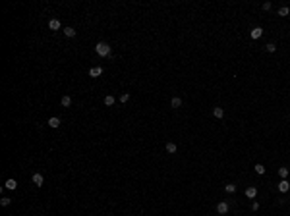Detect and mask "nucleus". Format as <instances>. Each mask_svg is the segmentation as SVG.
Here are the masks:
<instances>
[{"mask_svg":"<svg viewBox=\"0 0 290 216\" xmlns=\"http://www.w3.org/2000/svg\"><path fill=\"white\" fill-rule=\"evenodd\" d=\"M4 187H6V189H12V191H14V189L18 187V181H16V179H12V178H10V179H6Z\"/></svg>","mask_w":290,"mask_h":216,"instance_id":"8","label":"nucleus"},{"mask_svg":"<svg viewBox=\"0 0 290 216\" xmlns=\"http://www.w3.org/2000/svg\"><path fill=\"white\" fill-rule=\"evenodd\" d=\"M10 203H12V201H10L8 197H2V199H0V205H2V207H8Z\"/></svg>","mask_w":290,"mask_h":216,"instance_id":"23","label":"nucleus"},{"mask_svg":"<svg viewBox=\"0 0 290 216\" xmlns=\"http://www.w3.org/2000/svg\"><path fill=\"white\" fill-rule=\"evenodd\" d=\"M43 181H45L43 174H33V183L37 185V187H43Z\"/></svg>","mask_w":290,"mask_h":216,"instance_id":"5","label":"nucleus"},{"mask_svg":"<svg viewBox=\"0 0 290 216\" xmlns=\"http://www.w3.org/2000/svg\"><path fill=\"white\" fill-rule=\"evenodd\" d=\"M130 101V95L128 93H122V95H120V102H128Z\"/></svg>","mask_w":290,"mask_h":216,"instance_id":"22","label":"nucleus"},{"mask_svg":"<svg viewBox=\"0 0 290 216\" xmlns=\"http://www.w3.org/2000/svg\"><path fill=\"white\" fill-rule=\"evenodd\" d=\"M253 170L257 172L259 176H263V174H265V166H263V164H255V166H253Z\"/></svg>","mask_w":290,"mask_h":216,"instance_id":"17","label":"nucleus"},{"mask_svg":"<svg viewBox=\"0 0 290 216\" xmlns=\"http://www.w3.org/2000/svg\"><path fill=\"white\" fill-rule=\"evenodd\" d=\"M249 37H252V39H261L263 37V29L261 27H253L252 33H249Z\"/></svg>","mask_w":290,"mask_h":216,"instance_id":"3","label":"nucleus"},{"mask_svg":"<svg viewBox=\"0 0 290 216\" xmlns=\"http://www.w3.org/2000/svg\"><path fill=\"white\" fill-rule=\"evenodd\" d=\"M213 116H215V118H219V120H221L222 116H224V110H222L221 106H215V108H213Z\"/></svg>","mask_w":290,"mask_h":216,"instance_id":"9","label":"nucleus"},{"mask_svg":"<svg viewBox=\"0 0 290 216\" xmlns=\"http://www.w3.org/2000/svg\"><path fill=\"white\" fill-rule=\"evenodd\" d=\"M48 125L56 129V127H58V125H60V118H56V116H52V118L48 120Z\"/></svg>","mask_w":290,"mask_h":216,"instance_id":"11","label":"nucleus"},{"mask_svg":"<svg viewBox=\"0 0 290 216\" xmlns=\"http://www.w3.org/2000/svg\"><path fill=\"white\" fill-rule=\"evenodd\" d=\"M288 189H290V183H288V179H282L281 183H279V191H281V193H286Z\"/></svg>","mask_w":290,"mask_h":216,"instance_id":"7","label":"nucleus"},{"mask_svg":"<svg viewBox=\"0 0 290 216\" xmlns=\"http://www.w3.org/2000/svg\"><path fill=\"white\" fill-rule=\"evenodd\" d=\"M265 48H267V52H275L276 50V45H275V42H267Z\"/></svg>","mask_w":290,"mask_h":216,"instance_id":"21","label":"nucleus"},{"mask_svg":"<svg viewBox=\"0 0 290 216\" xmlns=\"http://www.w3.org/2000/svg\"><path fill=\"white\" fill-rule=\"evenodd\" d=\"M255 195H257V187H248V189H246V197L253 199Z\"/></svg>","mask_w":290,"mask_h":216,"instance_id":"10","label":"nucleus"},{"mask_svg":"<svg viewBox=\"0 0 290 216\" xmlns=\"http://www.w3.org/2000/svg\"><path fill=\"white\" fill-rule=\"evenodd\" d=\"M288 14H290V8H288V6H282V8H279V16H281V18H286Z\"/></svg>","mask_w":290,"mask_h":216,"instance_id":"12","label":"nucleus"},{"mask_svg":"<svg viewBox=\"0 0 290 216\" xmlns=\"http://www.w3.org/2000/svg\"><path fill=\"white\" fill-rule=\"evenodd\" d=\"M62 106H66V108H68V106H72V97H68V95H66V97H62Z\"/></svg>","mask_w":290,"mask_h":216,"instance_id":"18","label":"nucleus"},{"mask_svg":"<svg viewBox=\"0 0 290 216\" xmlns=\"http://www.w3.org/2000/svg\"><path fill=\"white\" fill-rule=\"evenodd\" d=\"M170 104H172V108H180V106H182V98H180V97H174Z\"/></svg>","mask_w":290,"mask_h":216,"instance_id":"16","label":"nucleus"},{"mask_svg":"<svg viewBox=\"0 0 290 216\" xmlns=\"http://www.w3.org/2000/svg\"><path fill=\"white\" fill-rule=\"evenodd\" d=\"M95 52L101 56V58H110V56H112L110 46L106 45V42H97V45H95Z\"/></svg>","mask_w":290,"mask_h":216,"instance_id":"1","label":"nucleus"},{"mask_svg":"<svg viewBox=\"0 0 290 216\" xmlns=\"http://www.w3.org/2000/svg\"><path fill=\"white\" fill-rule=\"evenodd\" d=\"M228 208H230V205H228L226 201H221L219 205H217V212H219V214H226Z\"/></svg>","mask_w":290,"mask_h":216,"instance_id":"2","label":"nucleus"},{"mask_svg":"<svg viewBox=\"0 0 290 216\" xmlns=\"http://www.w3.org/2000/svg\"><path fill=\"white\" fill-rule=\"evenodd\" d=\"M101 74H103V68H99V66H93V68H89V75H91V77H99Z\"/></svg>","mask_w":290,"mask_h":216,"instance_id":"4","label":"nucleus"},{"mask_svg":"<svg viewBox=\"0 0 290 216\" xmlns=\"http://www.w3.org/2000/svg\"><path fill=\"white\" fill-rule=\"evenodd\" d=\"M288 174H290V170H288V168H284V166H282V168H279V176H281L282 179H286V178H288Z\"/></svg>","mask_w":290,"mask_h":216,"instance_id":"13","label":"nucleus"},{"mask_svg":"<svg viewBox=\"0 0 290 216\" xmlns=\"http://www.w3.org/2000/svg\"><path fill=\"white\" fill-rule=\"evenodd\" d=\"M271 8H273V4H271V2H265V4H263V10H265V12H269Z\"/></svg>","mask_w":290,"mask_h":216,"instance_id":"24","label":"nucleus"},{"mask_svg":"<svg viewBox=\"0 0 290 216\" xmlns=\"http://www.w3.org/2000/svg\"><path fill=\"white\" fill-rule=\"evenodd\" d=\"M48 27H51L52 31H58V29L62 27V23H60V19H51V21H48Z\"/></svg>","mask_w":290,"mask_h":216,"instance_id":"6","label":"nucleus"},{"mask_svg":"<svg viewBox=\"0 0 290 216\" xmlns=\"http://www.w3.org/2000/svg\"><path fill=\"white\" fill-rule=\"evenodd\" d=\"M114 102H116V98L112 97V95H106V97H105V104H106V106H112Z\"/></svg>","mask_w":290,"mask_h":216,"instance_id":"15","label":"nucleus"},{"mask_svg":"<svg viewBox=\"0 0 290 216\" xmlns=\"http://www.w3.org/2000/svg\"><path fill=\"white\" fill-rule=\"evenodd\" d=\"M252 210H255V212L259 210V203H257V201H255V203H252Z\"/></svg>","mask_w":290,"mask_h":216,"instance_id":"25","label":"nucleus"},{"mask_svg":"<svg viewBox=\"0 0 290 216\" xmlns=\"http://www.w3.org/2000/svg\"><path fill=\"white\" fill-rule=\"evenodd\" d=\"M62 31H64V35H66V37H76V31H74V27H64Z\"/></svg>","mask_w":290,"mask_h":216,"instance_id":"14","label":"nucleus"},{"mask_svg":"<svg viewBox=\"0 0 290 216\" xmlns=\"http://www.w3.org/2000/svg\"><path fill=\"white\" fill-rule=\"evenodd\" d=\"M166 152H170V154H174V152H176V145H174V143H166Z\"/></svg>","mask_w":290,"mask_h":216,"instance_id":"19","label":"nucleus"},{"mask_svg":"<svg viewBox=\"0 0 290 216\" xmlns=\"http://www.w3.org/2000/svg\"><path fill=\"white\" fill-rule=\"evenodd\" d=\"M224 191H226V193H234V191H236V185H234V183L224 185Z\"/></svg>","mask_w":290,"mask_h":216,"instance_id":"20","label":"nucleus"}]
</instances>
